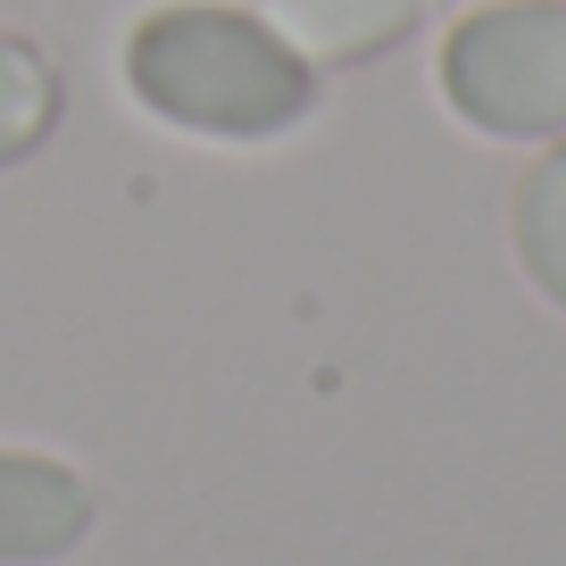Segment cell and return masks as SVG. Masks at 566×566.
I'll list each match as a JSON object with an SVG mask.
<instances>
[{
	"label": "cell",
	"mask_w": 566,
	"mask_h": 566,
	"mask_svg": "<svg viewBox=\"0 0 566 566\" xmlns=\"http://www.w3.org/2000/svg\"><path fill=\"white\" fill-rule=\"evenodd\" d=\"M433 84L492 142L566 134V0H492V9H467L442 34Z\"/></svg>",
	"instance_id": "cell-2"
},
{
	"label": "cell",
	"mask_w": 566,
	"mask_h": 566,
	"mask_svg": "<svg viewBox=\"0 0 566 566\" xmlns=\"http://www.w3.org/2000/svg\"><path fill=\"white\" fill-rule=\"evenodd\" d=\"M509 242L525 283L549 308H566V150H542V159L516 176L509 192Z\"/></svg>",
	"instance_id": "cell-5"
},
{
	"label": "cell",
	"mask_w": 566,
	"mask_h": 566,
	"mask_svg": "<svg viewBox=\"0 0 566 566\" xmlns=\"http://www.w3.org/2000/svg\"><path fill=\"white\" fill-rule=\"evenodd\" d=\"M59 125V67L42 42L0 34V167H18L25 150H42Z\"/></svg>",
	"instance_id": "cell-6"
},
{
	"label": "cell",
	"mask_w": 566,
	"mask_h": 566,
	"mask_svg": "<svg viewBox=\"0 0 566 566\" xmlns=\"http://www.w3.org/2000/svg\"><path fill=\"white\" fill-rule=\"evenodd\" d=\"M125 92L159 125L200 142H275L308 117L317 67L250 9L176 0L125 34Z\"/></svg>",
	"instance_id": "cell-1"
},
{
	"label": "cell",
	"mask_w": 566,
	"mask_h": 566,
	"mask_svg": "<svg viewBox=\"0 0 566 566\" xmlns=\"http://www.w3.org/2000/svg\"><path fill=\"white\" fill-rule=\"evenodd\" d=\"M92 483L42 450H0V566H59L92 542Z\"/></svg>",
	"instance_id": "cell-3"
},
{
	"label": "cell",
	"mask_w": 566,
	"mask_h": 566,
	"mask_svg": "<svg viewBox=\"0 0 566 566\" xmlns=\"http://www.w3.org/2000/svg\"><path fill=\"white\" fill-rule=\"evenodd\" d=\"M259 18L275 25L308 67H358L384 59L424 25V0H259Z\"/></svg>",
	"instance_id": "cell-4"
}]
</instances>
